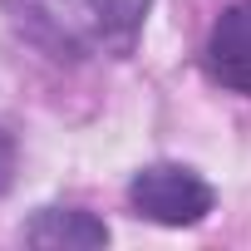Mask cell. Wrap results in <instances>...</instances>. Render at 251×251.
Masks as SVG:
<instances>
[{
  "label": "cell",
  "instance_id": "obj_3",
  "mask_svg": "<svg viewBox=\"0 0 251 251\" xmlns=\"http://www.w3.org/2000/svg\"><path fill=\"white\" fill-rule=\"evenodd\" d=\"M202 69L217 89L251 99V0H236L212 20L202 45Z\"/></svg>",
  "mask_w": 251,
  "mask_h": 251
},
{
  "label": "cell",
  "instance_id": "obj_1",
  "mask_svg": "<svg viewBox=\"0 0 251 251\" xmlns=\"http://www.w3.org/2000/svg\"><path fill=\"white\" fill-rule=\"evenodd\" d=\"M10 30L59 59V64H84V59H128L143 40L153 0H0Z\"/></svg>",
  "mask_w": 251,
  "mask_h": 251
},
{
  "label": "cell",
  "instance_id": "obj_2",
  "mask_svg": "<svg viewBox=\"0 0 251 251\" xmlns=\"http://www.w3.org/2000/svg\"><path fill=\"white\" fill-rule=\"evenodd\" d=\"M128 207L158 226H202L217 207L212 182L182 163H148L128 177Z\"/></svg>",
  "mask_w": 251,
  "mask_h": 251
},
{
  "label": "cell",
  "instance_id": "obj_4",
  "mask_svg": "<svg viewBox=\"0 0 251 251\" xmlns=\"http://www.w3.org/2000/svg\"><path fill=\"white\" fill-rule=\"evenodd\" d=\"M20 236L30 246H103L108 226L94 212H84V207H40L20 226Z\"/></svg>",
  "mask_w": 251,
  "mask_h": 251
},
{
  "label": "cell",
  "instance_id": "obj_5",
  "mask_svg": "<svg viewBox=\"0 0 251 251\" xmlns=\"http://www.w3.org/2000/svg\"><path fill=\"white\" fill-rule=\"evenodd\" d=\"M15 158H20V148H15V138L0 128V197H5L10 187H15Z\"/></svg>",
  "mask_w": 251,
  "mask_h": 251
}]
</instances>
